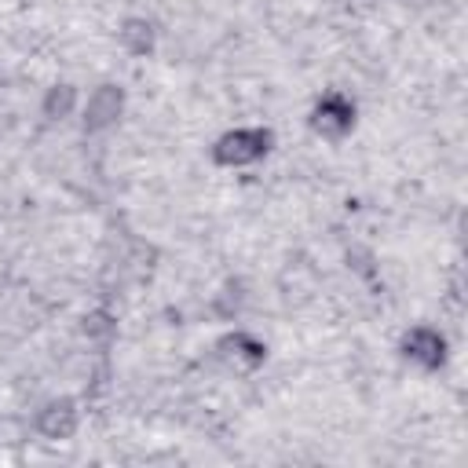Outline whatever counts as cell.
I'll return each instance as SVG.
<instances>
[{
  "instance_id": "cell-1",
  "label": "cell",
  "mask_w": 468,
  "mask_h": 468,
  "mask_svg": "<svg viewBox=\"0 0 468 468\" xmlns=\"http://www.w3.org/2000/svg\"><path fill=\"white\" fill-rule=\"evenodd\" d=\"M263 143H267V136H260V132H242V136H231V139L224 143L220 158H224V161H249V158L263 154Z\"/></svg>"
},
{
  "instance_id": "cell-2",
  "label": "cell",
  "mask_w": 468,
  "mask_h": 468,
  "mask_svg": "<svg viewBox=\"0 0 468 468\" xmlns=\"http://www.w3.org/2000/svg\"><path fill=\"white\" fill-rule=\"evenodd\" d=\"M118 96H114V91H100V96H96V103H91V125H103L110 114H118Z\"/></svg>"
}]
</instances>
